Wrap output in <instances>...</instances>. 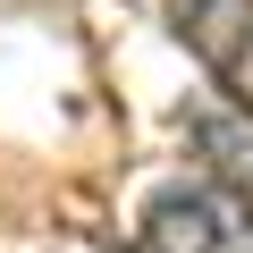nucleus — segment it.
<instances>
[{
  "label": "nucleus",
  "mask_w": 253,
  "mask_h": 253,
  "mask_svg": "<svg viewBox=\"0 0 253 253\" xmlns=\"http://www.w3.org/2000/svg\"><path fill=\"white\" fill-rule=\"evenodd\" d=\"M245 245H253V219L219 186H169L135 228V253H245Z\"/></svg>",
  "instance_id": "obj_1"
},
{
  "label": "nucleus",
  "mask_w": 253,
  "mask_h": 253,
  "mask_svg": "<svg viewBox=\"0 0 253 253\" xmlns=\"http://www.w3.org/2000/svg\"><path fill=\"white\" fill-rule=\"evenodd\" d=\"M177 42L219 76V101L253 110V0H177Z\"/></svg>",
  "instance_id": "obj_2"
},
{
  "label": "nucleus",
  "mask_w": 253,
  "mask_h": 253,
  "mask_svg": "<svg viewBox=\"0 0 253 253\" xmlns=\"http://www.w3.org/2000/svg\"><path fill=\"white\" fill-rule=\"evenodd\" d=\"M186 144L211 161V186L253 219V110H236V101H194V110H186Z\"/></svg>",
  "instance_id": "obj_3"
}]
</instances>
